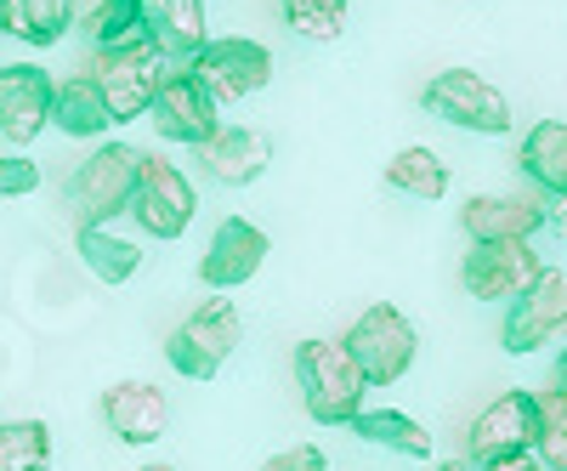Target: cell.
I'll list each match as a JSON object with an SVG mask.
<instances>
[{"mask_svg":"<svg viewBox=\"0 0 567 471\" xmlns=\"http://www.w3.org/2000/svg\"><path fill=\"white\" fill-rule=\"evenodd\" d=\"M347 352H352V364L363 369L369 387H392V381H403V375H409V364H414V352H420V336H414V324H409L398 307L374 301V307H363L358 324L347 329Z\"/></svg>","mask_w":567,"mask_h":471,"instance_id":"8992f818","label":"cell"},{"mask_svg":"<svg viewBox=\"0 0 567 471\" xmlns=\"http://www.w3.org/2000/svg\"><path fill=\"white\" fill-rule=\"evenodd\" d=\"M103 420L120 443H159L171 427V403L154 381H120L103 392Z\"/></svg>","mask_w":567,"mask_h":471,"instance_id":"ac0fdd59","label":"cell"},{"mask_svg":"<svg viewBox=\"0 0 567 471\" xmlns=\"http://www.w3.org/2000/svg\"><path fill=\"white\" fill-rule=\"evenodd\" d=\"M539 273H545V262L528 239H505V245H471L460 262V285L477 301H516Z\"/></svg>","mask_w":567,"mask_h":471,"instance_id":"30bf717a","label":"cell"},{"mask_svg":"<svg viewBox=\"0 0 567 471\" xmlns=\"http://www.w3.org/2000/svg\"><path fill=\"white\" fill-rule=\"evenodd\" d=\"M239 341H245L239 307H233L227 296H210V301H199L194 313L171 329L165 358H171L176 375H187V381H216L221 364L239 352Z\"/></svg>","mask_w":567,"mask_h":471,"instance_id":"3957f363","label":"cell"},{"mask_svg":"<svg viewBox=\"0 0 567 471\" xmlns=\"http://www.w3.org/2000/svg\"><path fill=\"white\" fill-rule=\"evenodd\" d=\"M534 432H539L534 392H499L465 427V460L483 465V460H499V454H516V449H534Z\"/></svg>","mask_w":567,"mask_h":471,"instance_id":"4fadbf2b","label":"cell"},{"mask_svg":"<svg viewBox=\"0 0 567 471\" xmlns=\"http://www.w3.org/2000/svg\"><path fill=\"white\" fill-rule=\"evenodd\" d=\"M52 103H58V80L40 63L0 69V143L29 149L34 136L52 125Z\"/></svg>","mask_w":567,"mask_h":471,"instance_id":"7c38bea8","label":"cell"},{"mask_svg":"<svg viewBox=\"0 0 567 471\" xmlns=\"http://www.w3.org/2000/svg\"><path fill=\"white\" fill-rule=\"evenodd\" d=\"M352 432L363 443H374V449H392V454H409V460H432V432H425L414 414H403V409H358Z\"/></svg>","mask_w":567,"mask_h":471,"instance_id":"44dd1931","label":"cell"},{"mask_svg":"<svg viewBox=\"0 0 567 471\" xmlns=\"http://www.w3.org/2000/svg\"><path fill=\"white\" fill-rule=\"evenodd\" d=\"M460 227L471 233V245L534 239L545 227V199H534V194H477V199H465Z\"/></svg>","mask_w":567,"mask_h":471,"instance_id":"9a60e30c","label":"cell"},{"mask_svg":"<svg viewBox=\"0 0 567 471\" xmlns=\"http://www.w3.org/2000/svg\"><path fill=\"white\" fill-rule=\"evenodd\" d=\"M165 74H171V69H165V58L154 52L148 40L103 45V52L91 58V80H97V91H103V103H109L114 125L148 114L154 98H159V85H165Z\"/></svg>","mask_w":567,"mask_h":471,"instance_id":"277c9868","label":"cell"},{"mask_svg":"<svg viewBox=\"0 0 567 471\" xmlns=\"http://www.w3.org/2000/svg\"><path fill=\"white\" fill-rule=\"evenodd\" d=\"M296 381H301V403L318 427H352V414L363 409V392H369L347 341H323V336L296 347Z\"/></svg>","mask_w":567,"mask_h":471,"instance_id":"6da1fadb","label":"cell"},{"mask_svg":"<svg viewBox=\"0 0 567 471\" xmlns=\"http://www.w3.org/2000/svg\"><path fill=\"white\" fill-rule=\"evenodd\" d=\"M261 471H329V460H323V449H318V443H296V449L272 454Z\"/></svg>","mask_w":567,"mask_h":471,"instance_id":"f546056e","label":"cell"},{"mask_svg":"<svg viewBox=\"0 0 567 471\" xmlns=\"http://www.w3.org/2000/svg\"><path fill=\"white\" fill-rule=\"evenodd\" d=\"M347 12H352V0H284V29L312 45H329L347 34Z\"/></svg>","mask_w":567,"mask_h":471,"instance_id":"484cf974","label":"cell"},{"mask_svg":"<svg viewBox=\"0 0 567 471\" xmlns=\"http://www.w3.org/2000/svg\"><path fill=\"white\" fill-rule=\"evenodd\" d=\"M142 471H176V465H165V460H154V465H142Z\"/></svg>","mask_w":567,"mask_h":471,"instance_id":"e575fe53","label":"cell"},{"mask_svg":"<svg viewBox=\"0 0 567 471\" xmlns=\"http://www.w3.org/2000/svg\"><path fill=\"white\" fill-rule=\"evenodd\" d=\"M556 392L567 398V347H561V358H556Z\"/></svg>","mask_w":567,"mask_h":471,"instance_id":"836d02e7","label":"cell"},{"mask_svg":"<svg viewBox=\"0 0 567 471\" xmlns=\"http://www.w3.org/2000/svg\"><path fill=\"white\" fill-rule=\"evenodd\" d=\"M52 125L63 131V136H109V125H114V114H109V103H103V91H97V80L91 74H74V80H63L58 85V103H52Z\"/></svg>","mask_w":567,"mask_h":471,"instance_id":"ffe728a7","label":"cell"},{"mask_svg":"<svg viewBox=\"0 0 567 471\" xmlns=\"http://www.w3.org/2000/svg\"><path fill=\"white\" fill-rule=\"evenodd\" d=\"M85 29H91V40H97V52H103V45L142 40V0H97Z\"/></svg>","mask_w":567,"mask_h":471,"instance_id":"83f0119b","label":"cell"},{"mask_svg":"<svg viewBox=\"0 0 567 471\" xmlns=\"http://www.w3.org/2000/svg\"><path fill=\"white\" fill-rule=\"evenodd\" d=\"M420 103H425V114H437V120H449L460 131H483V136H505L516 125L511 98L499 85H488L483 74H471V69L432 74V85L420 91Z\"/></svg>","mask_w":567,"mask_h":471,"instance_id":"52a82bcc","label":"cell"},{"mask_svg":"<svg viewBox=\"0 0 567 471\" xmlns=\"http://www.w3.org/2000/svg\"><path fill=\"white\" fill-rule=\"evenodd\" d=\"M523 176L539 187V194L561 199L567 194V125L561 120H539L528 136H523Z\"/></svg>","mask_w":567,"mask_h":471,"instance_id":"d6986e66","label":"cell"},{"mask_svg":"<svg viewBox=\"0 0 567 471\" xmlns=\"http://www.w3.org/2000/svg\"><path fill=\"white\" fill-rule=\"evenodd\" d=\"M0 40H7V23H0Z\"/></svg>","mask_w":567,"mask_h":471,"instance_id":"d590c367","label":"cell"},{"mask_svg":"<svg viewBox=\"0 0 567 471\" xmlns=\"http://www.w3.org/2000/svg\"><path fill=\"white\" fill-rule=\"evenodd\" d=\"M40 187V165L23 154H0V199H23Z\"/></svg>","mask_w":567,"mask_h":471,"instance_id":"f1b7e54d","label":"cell"},{"mask_svg":"<svg viewBox=\"0 0 567 471\" xmlns=\"http://www.w3.org/2000/svg\"><path fill=\"white\" fill-rule=\"evenodd\" d=\"M148 120H154V131L165 136V143H182V149H205L210 136L221 131V109L210 103V91L187 69H171L165 74Z\"/></svg>","mask_w":567,"mask_h":471,"instance_id":"8fae6325","label":"cell"},{"mask_svg":"<svg viewBox=\"0 0 567 471\" xmlns=\"http://www.w3.org/2000/svg\"><path fill=\"white\" fill-rule=\"evenodd\" d=\"M194 211H199V194H194V182H187L171 160L159 154H142L136 165V187H131V205L125 216L148 233V239H182L187 227H194Z\"/></svg>","mask_w":567,"mask_h":471,"instance_id":"5b68a950","label":"cell"},{"mask_svg":"<svg viewBox=\"0 0 567 471\" xmlns=\"http://www.w3.org/2000/svg\"><path fill=\"white\" fill-rule=\"evenodd\" d=\"M45 465H52L45 420H0V471H45Z\"/></svg>","mask_w":567,"mask_h":471,"instance_id":"d4e9b609","label":"cell"},{"mask_svg":"<svg viewBox=\"0 0 567 471\" xmlns=\"http://www.w3.org/2000/svg\"><path fill=\"white\" fill-rule=\"evenodd\" d=\"M545 341H567V273L545 267L534 285L511 301L505 324H499V347L505 352H539Z\"/></svg>","mask_w":567,"mask_h":471,"instance_id":"9c48e42d","label":"cell"},{"mask_svg":"<svg viewBox=\"0 0 567 471\" xmlns=\"http://www.w3.org/2000/svg\"><path fill=\"white\" fill-rule=\"evenodd\" d=\"M545 227H550V233H556V239H567V194H561V199H550V205H545Z\"/></svg>","mask_w":567,"mask_h":471,"instance_id":"1f68e13d","label":"cell"},{"mask_svg":"<svg viewBox=\"0 0 567 471\" xmlns=\"http://www.w3.org/2000/svg\"><path fill=\"white\" fill-rule=\"evenodd\" d=\"M534 409H539V432H534V454L550 465V471H567V398L556 387L534 392Z\"/></svg>","mask_w":567,"mask_h":471,"instance_id":"4316f807","label":"cell"},{"mask_svg":"<svg viewBox=\"0 0 567 471\" xmlns=\"http://www.w3.org/2000/svg\"><path fill=\"white\" fill-rule=\"evenodd\" d=\"M69 18H74L69 0H0V23H7V34H18L29 45H58L69 34Z\"/></svg>","mask_w":567,"mask_h":471,"instance_id":"603a6c76","label":"cell"},{"mask_svg":"<svg viewBox=\"0 0 567 471\" xmlns=\"http://www.w3.org/2000/svg\"><path fill=\"white\" fill-rule=\"evenodd\" d=\"M80 262L91 267V278H103V285H125L142 267V245L120 227H80Z\"/></svg>","mask_w":567,"mask_h":471,"instance_id":"7402d4cb","label":"cell"},{"mask_svg":"<svg viewBox=\"0 0 567 471\" xmlns=\"http://www.w3.org/2000/svg\"><path fill=\"white\" fill-rule=\"evenodd\" d=\"M142 40L165 63H194L205 52V0H142Z\"/></svg>","mask_w":567,"mask_h":471,"instance_id":"2e32d148","label":"cell"},{"mask_svg":"<svg viewBox=\"0 0 567 471\" xmlns=\"http://www.w3.org/2000/svg\"><path fill=\"white\" fill-rule=\"evenodd\" d=\"M267 233L256 227V222H245V216H227L216 233H210V245H205V256H199V278L210 290H239V285H250V278L261 273V262H267Z\"/></svg>","mask_w":567,"mask_h":471,"instance_id":"5bb4252c","label":"cell"},{"mask_svg":"<svg viewBox=\"0 0 567 471\" xmlns=\"http://www.w3.org/2000/svg\"><path fill=\"white\" fill-rule=\"evenodd\" d=\"M199 165L221 187H250L272 165V136L267 131H250V125H221L210 143L199 149Z\"/></svg>","mask_w":567,"mask_h":471,"instance_id":"e0dca14e","label":"cell"},{"mask_svg":"<svg viewBox=\"0 0 567 471\" xmlns=\"http://www.w3.org/2000/svg\"><path fill=\"white\" fill-rule=\"evenodd\" d=\"M187 74H194L205 91H210V103H245L256 98V91H267L272 80V52L261 40H245V34H227V40H205V52L187 63Z\"/></svg>","mask_w":567,"mask_h":471,"instance_id":"ba28073f","label":"cell"},{"mask_svg":"<svg viewBox=\"0 0 567 471\" xmlns=\"http://www.w3.org/2000/svg\"><path fill=\"white\" fill-rule=\"evenodd\" d=\"M386 187H398V194H409V199H425V205H437L443 194H449V165H443V154H432V149H403L392 165H386Z\"/></svg>","mask_w":567,"mask_h":471,"instance_id":"cb8c5ba5","label":"cell"},{"mask_svg":"<svg viewBox=\"0 0 567 471\" xmlns=\"http://www.w3.org/2000/svg\"><path fill=\"white\" fill-rule=\"evenodd\" d=\"M432 471H483V465H477V460H437Z\"/></svg>","mask_w":567,"mask_h":471,"instance_id":"d6a6232c","label":"cell"},{"mask_svg":"<svg viewBox=\"0 0 567 471\" xmlns=\"http://www.w3.org/2000/svg\"><path fill=\"white\" fill-rule=\"evenodd\" d=\"M136 165H142V149H131V143H103V149H91V154L74 165L69 194H63L74 227H114V216L131 205Z\"/></svg>","mask_w":567,"mask_h":471,"instance_id":"7a4b0ae2","label":"cell"},{"mask_svg":"<svg viewBox=\"0 0 567 471\" xmlns=\"http://www.w3.org/2000/svg\"><path fill=\"white\" fill-rule=\"evenodd\" d=\"M483 471H550L534 449H516V454H499V460H483Z\"/></svg>","mask_w":567,"mask_h":471,"instance_id":"4dcf8cb0","label":"cell"}]
</instances>
